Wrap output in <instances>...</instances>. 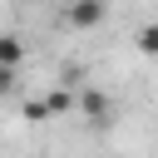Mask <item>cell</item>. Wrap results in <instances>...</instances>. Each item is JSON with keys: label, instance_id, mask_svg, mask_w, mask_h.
Masks as SVG:
<instances>
[{"label": "cell", "instance_id": "cell-1", "mask_svg": "<svg viewBox=\"0 0 158 158\" xmlns=\"http://www.w3.org/2000/svg\"><path fill=\"white\" fill-rule=\"evenodd\" d=\"M74 109H79L89 123H99V128L114 118V99H109V94H99V89H79V94H74Z\"/></svg>", "mask_w": 158, "mask_h": 158}, {"label": "cell", "instance_id": "cell-2", "mask_svg": "<svg viewBox=\"0 0 158 158\" xmlns=\"http://www.w3.org/2000/svg\"><path fill=\"white\" fill-rule=\"evenodd\" d=\"M64 20L74 30H94V25H104V0H69L64 5Z\"/></svg>", "mask_w": 158, "mask_h": 158}, {"label": "cell", "instance_id": "cell-3", "mask_svg": "<svg viewBox=\"0 0 158 158\" xmlns=\"http://www.w3.org/2000/svg\"><path fill=\"white\" fill-rule=\"evenodd\" d=\"M133 44H138V54H148V59H158V20H148V25H138V30H133Z\"/></svg>", "mask_w": 158, "mask_h": 158}, {"label": "cell", "instance_id": "cell-4", "mask_svg": "<svg viewBox=\"0 0 158 158\" xmlns=\"http://www.w3.org/2000/svg\"><path fill=\"white\" fill-rule=\"evenodd\" d=\"M20 59H25V44L15 35H0V69H20Z\"/></svg>", "mask_w": 158, "mask_h": 158}, {"label": "cell", "instance_id": "cell-5", "mask_svg": "<svg viewBox=\"0 0 158 158\" xmlns=\"http://www.w3.org/2000/svg\"><path fill=\"white\" fill-rule=\"evenodd\" d=\"M44 114L54 118V114H74V94L69 89H49L44 94Z\"/></svg>", "mask_w": 158, "mask_h": 158}, {"label": "cell", "instance_id": "cell-6", "mask_svg": "<svg viewBox=\"0 0 158 158\" xmlns=\"http://www.w3.org/2000/svg\"><path fill=\"white\" fill-rule=\"evenodd\" d=\"M20 114H25L30 123H44V118H49V114H44V99H25V109H20Z\"/></svg>", "mask_w": 158, "mask_h": 158}, {"label": "cell", "instance_id": "cell-7", "mask_svg": "<svg viewBox=\"0 0 158 158\" xmlns=\"http://www.w3.org/2000/svg\"><path fill=\"white\" fill-rule=\"evenodd\" d=\"M10 84H15V69H0V94H10Z\"/></svg>", "mask_w": 158, "mask_h": 158}, {"label": "cell", "instance_id": "cell-8", "mask_svg": "<svg viewBox=\"0 0 158 158\" xmlns=\"http://www.w3.org/2000/svg\"><path fill=\"white\" fill-rule=\"evenodd\" d=\"M0 35H5V30H0Z\"/></svg>", "mask_w": 158, "mask_h": 158}]
</instances>
